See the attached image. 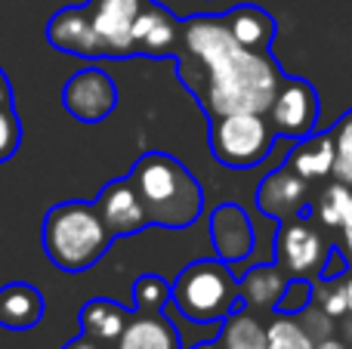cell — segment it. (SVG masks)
<instances>
[{"mask_svg": "<svg viewBox=\"0 0 352 349\" xmlns=\"http://www.w3.org/2000/svg\"><path fill=\"white\" fill-rule=\"evenodd\" d=\"M182 59L201 68V80L192 87L210 117L232 111H263L272 105L285 84L278 62L269 53L248 49L235 41L226 19L195 16L182 25Z\"/></svg>", "mask_w": 352, "mask_h": 349, "instance_id": "obj_1", "label": "cell"}, {"mask_svg": "<svg viewBox=\"0 0 352 349\" xmlns=\"http://www.w3.org/2000/svg\"><path fill=\"white\" fill-rule=\"evenodd\" d=\"M136 195L148 214V223L161 229H186L204 210V192L182 161L167 152H148L130 170Z\"/></svg>", "mask_w": 352, "mask_h": 349, "instance_id": "obj_2", "label": "cell"}, {"mask_svg": "<svg viewBox=\"0 0 352 349\" xmlns=\"http://www.w3.org/2000/svg\"><path fill=\"white\" fill-rule=\"evenodd\" d=\"M111 238L115 235L109 232L96 204L65 201L56 204L43 216V229H41L43 254L62 272L90 269L93 263H99L105 257Z\"/></svg>", "mask_w": 352, "mask_h": 349, "instance_id": "obj_3", "label": "cell"}, {"mask_svg": "<svg viewBox=\"0 0 352 349\" xmlns=\"http://www.w3.org/2000/svg\"><path fill=\"white\" fill-rule=\"evenodd\" d=\"M238 297H241V284L232 278L229 266L219 257L186 266L173 282V306L198 325L226 322L235 309H241Z\"/></svg>", "mask_w": 352, "mask_h": 349, "instance_id": "obj_4", "label": "cell"}, {"mask_svg": "<svg viewBox=\"0 0 352 349\" xmlns=\"http://www.w3.org/2000/svg\"><path fill=\"white\" fill-rule=\"evenodd\" d=\"M275 127L263 111H232V115H219L210 124V152L219 164L244 170L272 152Z\"/></svg>", "mask_w": 352, "mask_h": 349, "instance_id": "obj_5", "label": "cell"}, {"mask_svg": "<svg viewBox=\"0 0 352 349\" xmlns=\"http://www.w3.org/2000/svg\"><path fill=\"white\" fill-rule=\"evenodd\" d=\"M331 245L309 220H285L275 235V260L291 278H318L328 263Z\"/></svg>", "mask_w": 352, "mask_h": 349, "instance_id": "obj_6", "label": "cell"}, {"mask_svg": "<svg viewBox=\"0 0 352 349\" xmlns=\"http://www.w3.org/2000/svg\"><path fill=\"white\" fill-rule=\"evenodd\" d=\"M266 115L278 136H287V139H306V136H312L318 124L316 87L303 78H285V84L278 87Z\"/></svg>", "mask_w": 352, "mask_h": 349, "instance_id": "obj_7", "label": "cell"}, {"mask_svg": "<svg viewBox=\"0 0 352 349\" xmlns=\"http://www.w3.org/2000/svg\"><path fill=\"white\" fill-rule=\"evenodd\" d=\"M62 105L80 124H99L115 111L118 87L102 68H84L62 90Z\"/></svg>", "mask_w": 352, "mask_h": 349, "instance_id": "obj_8", "label": "cell"}, {"mask_svg": "<svg viewBox=\"0 0 352 349\" xmlns=\"http://www.w3.org/2000/svg\"><path fill=\"white\" fill-rule=\"evenodd\" d=\"M148 0H90V16L105 56H130L136 53L133 25Z\"/></svg>", "mask_w": 352, "mask_h": 349, "instance_id": "obj_9", "label": "cell"}, {"mask_svg": "<svg viewBox=\"0 0 352 349\" xmlns=\"http://www.w3.org/2000/svg\"><path fill=\"white\" fill-rule=\"evenodd\" d=\"M256 207L272 220H297L309 207V179H303L291 164L272 170L256 189Z\"/></svg>", "mask_w": 352, "mask_h": 349, "instance_id": "obj_10", "label": "cell"}, {"mask_svg": "<svg viewBox=\"0 0 352 349\" xmlns=\"http://www.w3.org/2000/svg\"><path fill=\"white\" fill-rule=\"evenodd\" d=\"M93 204L99 207L105 226H109V232L115 235V238L142 232V229L152 226V223H148L146 207H142V201H140V195H136V189H133L130 179L109 183L102 192H99V198Z\"/></svg>", "mask_w": 352, "mask_h": 349, "instance_id": "obj_11", "label": "cell"}, {"mask_svg": "<svg viewBox=\"0 0 352 349\" xmlns=\"http://www.w3.org/2000/svg\"><path fill=\"white\" fill-rule=\"evenodd\" d=\"M210 241L223 263H238L254 251V223L238 204H219L210 214Z\"/></svg>", "mask_w": 352, "mask_h": 349, "instance_id": "obj_12", "label": "cell"}, {"mask_svg": "<svg viewBox=\"0 0 352 349\" xmlns=\"http://www.w3.org/2000/svg\"><path fill=\"white\" fill-rule=\"evenodd\" d=\"M47 41L56 49H65L74 56H105V47L99 41L96 28H93V16L90 10H62L50 19L47 25Z\"/></svg>", "mask_w": 352, "mask_h": 349, "instance_id": "obj_13", "label": "cell"}, {"mask_svg": "<svg viewBox=\"0 0 352 349\" xmlns=\"http://www.w3.org/2000/svg\"><path fill=\"white\" fill-rule=\"evenodd\" d=\"M136 49L146 56H167L176 43H182V25L176 22L170 12L158 6H146L133 25Z\"/></svg>", "mask_w": 352, "mask_h": 349, "instance_id": "obj_14", "label": "cell"}, {"mask_svg": "<svg viewBox=\"0 0 352 349\" xmlns=\"http://www.w3.org/2000/svg\"><path fill=\"white\" fill-rule=\"evenodd\" d=\"M43 294L25 282H12L0 288V328L28 331L43 319Z\"/></svg>", "mask_w": 352, "mask_h": 349, "instance_id": "obj_15", "label": "cell"}, {"mask_svg": "<svg viewBox=\"0 0 352 349\" xmlns=\"http://www.w3.org/2000/svg\"><path fill=\"white\" fill-rule=\"evenodd\" d=\"M291 164L294 170L300 173L303 179H324L334 177V164H337V146L331 133H312L306 139H297L291 158L285 161Z\"/></svg>", "mask_w": 352, "mask_h": 349, "instance_id": "obj_16", "label": "cell"}, {"mask_svg": "<svg viewBox=\"0 0 352 349\" xmlns=\"http://www.w3.org/2000/svg\"><path fill=\"white\" fill-rule=\"evenodd\" d=\"M118 349H179L176 328L158 313H140L127 322Z\"/></svg>", "mask_w": 352, "mask_h": 349, "instance_id": "obj_17", "label": "cell"}, {"mask_svg": "<svg viewBox=\"0 0 352 349\" xmlns=\"http://www.w3.org/2000/svg\"><path fill=\"white\" fill-rule=\"evenodd\" d=\"M226 25L235 34V41L248 49L269 53V43L275 37V19L260 6H238L226 16Z\"/></svg>", "mask_w": 352, "mask_h": 349, "instance_id": "obj_18", "label": "cell"}, {"mask_svg": "<svg viewBox=\"0 0 352 349\" xmlns=\"http://www.w3.org/2000/svg\"><path fill=\"white\" fill-rule=\"evenodd\" d=\"M287 282H291V275H287L278 263L254 266V269L241 278V297H244V303L254 309H275L281 294H285Z\"/></svg>", "mask_w": 352, "mask_h": 349, "instance_id": "obj_19", "label": "cell"}, {"mask_svg": "<svg viewBox=\"0 0 352 349\" xmlns=\"http://www.w3.org/2000/svg\"><path fill=\"white\" fill-rule=\"evenodd\" d=\"M127 313H124L118 303L111 300H90L80 309V328H84V337L96 340V344H118L127 328Z\"/></svg>", "mask_w": 352, "mask_h": 349, "instance_id": "obj_20", "label": "cell"}, {"mask_svg": "<svg viewBox=\"0 0 352 349\" xmlns=\"http://www.w3.org/2000/svg\"><path fill=\"white\" fill-rule=\"evenodd\" d=\"M219 346L223 349H266L269 346V325H263L254 313L235 309V313L223 322Z\"/></svg>", "mask_w": 352, "mask_h": 349, "instance_id": "obj_21", "label": "cell"}, {"mask_svg": "<svg viewBox=\"0 0 352 349\" xmlns=\"http://www.w3.org/2000/svg\"><path fill=\"white\" fill-rule=\"evenodd\" d=\"M266 349H316V337L300 325L294 315H281L269 322V346Z\"/></svg>", "mask_w": 352, "mask_h": 349, "instance_id": "obj_22", "label": "cell"}, {"mask_svg": "<svg viewBox=\"0 0 352 349\" xmlns=\"http://www.w3.org/2000/svg\"><path fill=\"white\" fill-rule=\"evenodd\" d=\"M349 198H352L349 183H343V179H334V183H331L328 189L318 195L312 214H316V220L322 223V226H340L343 216H346Z\"/></svg>", "mask_w": 352, "mask_h": 349, "instance_id": "obj_23", "label": "cell"}, {"mask_svg": "<svg viewBox=\"0 0 352 349\" xmlns=\"http://www.w3.org/2000/svg\"><path fill=\"white\" fill-rule=\"evenodd\" d=\"M167 300H173V288H167V282L161 275H140L133 284V303L140 313H161L167 306Z\"/></svg>", "mask_w": 352, "mask_h": 349, "instance_id": "obj_24", "label": "cell"}, {"mask_svg": "<svg viewBox=\"0 0 352 349\" xmlns=\"http://www.w3.org/2000/svg\"><path fill=\"white\" fill-rule=\"evenodd\" d=\"M337 146V164H334V177L352 185V109L331 130Z\"/></svg>", "mask_w": 352, "mask_h": 349, "instance_id": "obj_25", "label": "cell"}, {"mask_svg": "<svg viewBox=\"0 0 352 349\" xmlns=\"http://www.w3.org/2000/svg\"><path fill=\"white\" fill-rule=\"evenodd\" d=\"M312 300H316V288H312L309 278H291L285 294H281V300H278V306H275V313L300 315L312 306Z\"/></svg>", "mask_w": 352, "mask_h": 349, "instance_id": "obj_26", "label": "cell"}, {"mask_svg": "<svg viewBox=\"0 0 352 349\" xmlns=\"http://www.w3.org/2000/svg\"><path fill=\"white\" fill-rule=\"evenodd\" d=\"M19 142H22L19 115L12 111V105H0V164L19 152Z\"/></svg>", "mask_w": 352, "mask_h": 349, "instance_id": "obj_27", "label": "cell"}, {"mask_svg": "<svg viewBox=\"0 0 352 349\" xmlns=\"http://www.w3.org/2000/svg\"><path fill=\"white\" fill-rule=\"evenodd\" d=\"M322 309L331 315V319H340V315L352 313V309H349V297H346V291H343V282L340 284L331 282L328 288L322 291Z\"/></svg>", "mask_w": 352, "mask_h": 349, "instance_id": "obj_28", "label": "cell"}, {"mask_svg": "<svg viewBox=\"0 0 352 349\" xmlns=\"http://www.w3.org/2000/svg\"><path fill=\"white\" fill-rule=\"evenodd\" d=\"M340 275H346V260H343V254L337 251V247H331V254H328V263H324V269H322V282L324 284H331V282H337Z\"/></svg>", "mask_w": 352, "mask_h": 349, "instance_id": "obj_29", "label": "cell"}, {"mask_svg": "<svg viewBox=\"0 0 352 349\" xmlns=\"http://www.w3.org/2000/svg\"><path fill=\"white\" fill-rule=\"evenodd\" d=\"M340 232H343V247H346V257L352 260V198H349L346 216H343V223H340Z\"/></svg>", "mask_w": 352, "mask_h": 349, "instance_id": "obj_30", "label": "cell"}, {"mask_svg": "<svg viewBox=\"0 0 352 349\" xmlns=\"http://www.w3.org/2000/svg\"><path fill=\"white\" fill-rule=\"evenodd\" d=\"M0 105H12V87L3 71H0Z\"/></svg>", "mask_w": 352, "mask_h": 349, "instance_id": "obj_31", "label": "cell"}, {"mask_svg": "<svg viewBox=\"0 0 352 349\" xmlns=\"http://www.w3.org/2000/svg\"><path fill=\"white\" fill-rule=\"evenodd\" d=\"M65 349H99V344L90 337H80V340H74V344H68Z\"/></svg>", "mask_w": 352, "mask_h": 349, "instance_id": "obj_32", "label": "cell"}, {"mask_svg": "<svg viewBox=\"0 0 352 349\" xmlns=\"http://www.w3.org/2000/svg\"><path fill=\"white\" fill-rule=\"evenodd\" d=\"M316 349H349L346 344H340V340H334V337H324V340H318Z\"/></svg>", "mask_w": 352, "mask_h": 349, "instance_id": "obj_33", "label": "cell"}, {"mask_svg": "<svg viewBox=\"0 0 352 349\" xmlns=\"http://www.w3.org/2000/svg\"><path fill=\"white\" fill-rule=\"evenodd\" d=\"M343 291H346V297H349V309H352V275L343 278Z\"/></svg>", "mask_w": 352, "mask_h": 349, "instance_id": "obj_34", "label": "cell"}, {"mask_svg": "<svg viewBox=\"0 0 352 349\" xmlns=\"http://www.w3.org/2000/svg\"><path fill=\"white\" fill-rule=\"evenodd\" d=\"M195 349H219L217 344H201V346H195Z\"/></svg>", "mask_w": 352, "mask_h": 349, "instance_id": "obj_35", "label": "cell"}]
</instances>
